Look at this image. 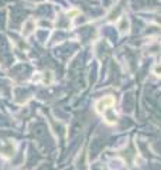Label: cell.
<instances>
[{
	"mask_svg": "<svg viewBox=\"0 0 161 170\" xmlns=\"http://www.w3.org/2000/svg\"><path fill=\"white\" fill-rule=\"evenodd\" d=\"M113 104H114V99H113L112 97H106V98H103V99H100L96 104V111L97 112H103L107 108H112Z\"/></svg>",
	"mask_w": 161,
	"mask_h": 170,
	"instance_id": "obj_1",
	"label": "cell"
}]
</instances>
